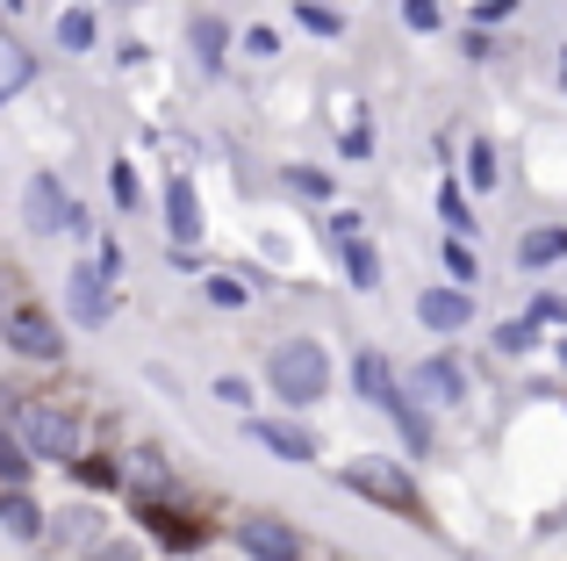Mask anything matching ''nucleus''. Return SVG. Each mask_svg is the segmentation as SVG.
I'll return each instance as SVG.
<instances>
[{
  "mask_svg": "<svg viewBox=\"0 0 567 561\" xmlns=\"http://www.w3.org/2000/svg\"><path fill=\"white\" fill-rule=\"evenodd\" d=\"M8 432H14V447L29 453L37 468H72L86 453V432H80V418H72L65 404H51V396H14V410H8Z\"/></svg>",
  "mask_w": 567,
  "mask_h": 561,
  "instance_id": "obj_1",
  "label": "nucleus"
},
{
  "mask_svg": "<svg viewBox=\"0 0 567 561\" xmlns=\"http://www.w3.org/2000/svg\"><path fill=\"white\" fill-rule=\"evenodd\" d=\"M331 381H338V367L323 338H280L266 353V396H280L288 410H317L331 396Z\"/></svg>",
  "mask_w": 567,
  "mask_h": 561,
  "instance_id": "obj_2",
  "label": "nucleus"
},
{
  "mask_svg": "<svg viewBox=\"0 0 567 561\" xmlns=\"http://www.w3.org/2000/svg\"><path fill=\"white\" fill-rule=\"evenodd\" d=\"M0 346H8L14 360H29V367H65L72 338H65V324H58L43 303H22V295H14L8 317H0Z\"/></svg>",
  "mask_w": 567,
  "mask_h": 561,
  "instance_id": "obj_3",
  "label": "nucleus"
},
{
  "mask_svg": "<svg viewBox=\"0 0 567 561\" xmlns=\"http://www.w3.org/2000/svg\"><path fill=\"white\" fill-rule=\"evenodd\" d=\"M338 482H346L352 497H367V504H381V511H395V519L424 526V497H416V482L402 476L395 461H352V468H338Z\"/></svg>",
  "mask_w": 567,
  "mask_h": 561,
  "instance_id": "obj_4",
  "label": "nucleus"
},
{
  "mask_svg": "<svg viewBox=\"0 0 567 561\" xmlns=\"http://www.w3.org/2000/svg\"><path fill=\"white\" fill-rule=\"evenodd\" d=\"M115 468H123V497H130V504H173V497H181V468H173V453L158 447V439L123 447Z\"/></svg>",
  "mask_w": 567,
  "mask_h": 561,
  "instance_id": "obj_5",
  "label": "nucleus"
},
{
  "mask_svg": "<svg viewBox=\"0 0 567 561\" xmlns=\"http://www.w3.org/2000/svg\"><path fill=\"white\" fill-rule=\"evenodd\" d=\"M115 295H123V288H115V280L101 274L94 259H72V267H65V317H72V324L101 332V324L115 317Z\"/></svg>",
  "mask_w": 567,
  "mask_h": 561,
  "instance_id": "obj_6",
  "label": "nucleus"
},
{
  "mask_svg": "<svg viewBox=\"0 0 567 561\" xmlns=\"http://www.w3.org/2000/svg\"><path fill=\"white\" fill-rule=\"evenodd\" d=\"M237 554L245 561H309V540L274 511H245L237 519Z\"/></svg>",
  "mask_w": 567,
  "mask_h": 561,
  "instance_id": "obj_7",
  "label": "nucleus"
},
{
  "mask_svg": "<svg viewBox=\"0 0 567 561\" xmlns=\"http://www.w3.org/2000/svg\"><path fill=\"white\" fill-rule=\"evenodd\" d=\"M402 389H410L424 410H460L467 404V367H460L453 353H431V360H416L410 375H402Z\"/></svg>",
  "mask_w": 567,
  "mask_h": 561,
  "instance_id": "obj_8",
  "label": "nucleus"
},
{
  "mask_svg": "<svg viewBox=\"0 0 567 561\" xmlns=\"http://www.w3.org/2000/svg\"><path fill=\"white\" fill-rule=\"evenodd\" d=\"M65 216H72V187L58 173H29L22 187V231L29 238H65Z\"/></svg>",
  "mask_w": 567,
  "mask_h": 561,
  "instance_id": "obj_9",
  "label": "nucleus"
},
{
  "mask_svg": "<svg viewBox=\"0 0 567 561\" xmlns=\"http://www.w3.org/2000/svg\"><path fill=\"white\" fill-rule=\"evenodd\" d=\"M416 324H424L431 338H460L474 324V288H453V280H431L424 295H416Z\"/></svg>",
  "mask_w": 567,
  "mask_h": 561,
  "instance_id": "obj_10",
  "label": "nucleus"
},
{
  "mask_svg": "<svg viewBox=\"0 0 567 561\" xmlns=\"http://www.w3.org/2000/svg\"><path fill=\"white\" fill-rule=\"evenodd\" d=\"M158 210H166V245H202V238H208L202 187H194L187 173H173V181H166V195H158Z\"/></svg>",
  "mask_w": 567,
  "mask_h": 561,
  "instance_id": "obj_11",
  "label": "nucleus"
},
{
  "mask_svg": "<svg viewBox=\"0 0 567 561\" xmlns=\"http://www.w3.org/2000/svg\"><path fill=\"white\" fill-rule=\"evenodd\" d=\"M245 432L259 439V447L274 453V461H295V468H302V461H317V453H323V447H317V432H309V425H295V418H251Z\"/></svg>",
  "mask_w": 567,
  "mask_h": 561,
  "instance_id": "obj_12",
  "label": "nucleus"
},
{
  "mask_svg": "<svg viewBox=\"0 0 567 561\" xmlns=\"http://www.w3.org/2000/svg\"><path fill=\"white\" fill-rule=\"evenodd\" d=\"M352 396H360V404H374V410H388L402 396V375H395V360H388V353H352Z\"/></svg>",
  "mask_w": 567,
  "mask_h": 561,
  "instance_id": "obj_13",
  "label": "nucleus"
},
{
  "mask_svg": "<svg viewBox=\"0 0 567 561\" xmlns=\"http://www.w3.org/2000/svg\"><path fill=\"white\" fill-rule=\"evenodd\" d=\"M43 540H51V548H65V561L80 554V548L94 554V548H101V511H94V504H65V511H51Z\"/></svg>",
  "mask_w": 567,
  "mask_h": 561,
  "instance_id": "obj_14",
  "label": "nucleus"
},
{
  "mask_svg": "<svg viewBox=\"0 0 567 561\" xmlns=\"http://www.w3.org/2000/svg\"><path fill=\"white\" fill-rule=\"evenodd\" d=\"M137 526H144V533H158L173 554H194V548L208 540V526H202V519H181L173 504H137Z\"/></svg>",
  "mask_w": 567,
  "mask_h": 561,
  "instance_id": "obj_15",
  "label": "nucleus"
},
{
  "mask_svg": "<svg viewBox=\"0 0 567 561\" xmlns=\"http://www.w3.org/2000/svg\"><path fill=\"white\" fill-rule=\"evenodd\" d=\"M187 43H194V65H202V72H223V65H230V22H223V14H194V22H187Z\"/></svg>",
  "mask_w": 567,
  "mask_h": 561,
  "instance_id": "obj_16",
  "label": "nucleus"
},
{
  "mask_svg": "<svg viewBox=\"0 0 567 561\" xmlns=\"http://www.w3.org/2000/svg\"><path fill=\"white\" fill-rule=\"evenodd\" d=\"M43 526H51V511L29 490H0V533L8 540H43Z\"/></svg>",
  "mask_w": 567,
  "mask_h": 561,
  "instance_id": "obj_17",
  "label": "nucleus"
},
{
  "mask_svg": "<svg viewBox=\"0 0 567 561\" xmlns=\"http://www.w3.org/2000/svg\"><path fill=\"white\" fill-rule=\"evenodd\" d=\"M560 259H567V224H539V231L517 238V267L525 274H546V267H560Z\"/></svg>",
  "mask_w": 567,
  "mask_h": 561,
  "instance_id": "obj_18",
  "label": "nucleus"
},
{
  "mask_svg": "<svg viewBox=\"0 0 567 561\" xmlns=\"http://www.w3.org/2000/svg\"><path fill=\"white\" fill-rule=\"evenodd\" d=\"M51 37H58V51H65V58H86V51L101 43V22H94V8H58Z\"/></svg>",
  "mask_w": 567,
  "mask_h": 561,
  "instance_id": "obj_19",
  "label": "nucleus"
},
{
  "mask_svg": "<svg viewBox=\"0 0 567 561\" xmlns=\"http://www.w3.org/2000/svg\"><path fill=\"white\" fill-rule=\"evenodd\" d=\"M388 418H395V432H402V447H410V453H431V410L416 404L410 389H402L395 404H388Z\"/></svg>",
  "mask_w": 567,
  "mask_h": 561,
  "instance_id": "obj_20",
  "label": "nucleus"
},
{
  "mask_svg": "<svg viewBox=\"0 0 567 561\" xmlns=\"http://www.w3.org/2000/svg\"><path fill=\"white\" fill-rule=\"evenodd\" d=\"M338 259H346V280H352L360 295H374V288H381V245H374V238L338 245Z\"/></svg>",
  "mask_w": 567,
  "mask_h": 561,
  "instance_id": "obj_21",
  "label": "nucleus"
},
{
  "mask_svg": "<svg viewBox=\"0 0 567 561\" xmlns=\"http://www.w3.org/2000/svg\"><path fill=\"white\" fill-rule=\"evenodd\" d=\"M72 482L94 497H123V468H115V453H80L72 461Z\"/></svg>",
  "mask_w": 567,
  "mask_h": 561,
  "instance_id": "obj_22",
  "label": "nucleus"
},
{
  "mask_svg": "<svg viewBox=\"0 0 567 561\" xmlns=\"http://www.w3.org/2000/svg\"><path fill=\"white\" fill-rule=\"evenodd\" d=\"M439 216H445V238H474V202L460 181H439Z\"/></svg>",
  "mask_w": 567,
  "mask_h": 561,
  "instance_id": "obj_23",
  "label": "nucleus"
},
{
  "mask_svg": "<svg viewBox=\"0 0 567 561\" xmlns=\"http://www.w3.org/2000/svg\"><path fill=\"white\" fill-rule=\"evenodd\" d=\"M539 346H546V332L532 317H503L496 324V353L503 360H525V353H539Z\"/></svg>",
  "mask_w": 567,
  "mask_h": 561,
  "instance_id": "obj_24",
  "label": "nucleus"
},
{
  "mask_svg": "<svg viewBox=\"0 0 567 561\" xmlns=\"http://www.w3.org/2000/svg\"><path fill=\"white\" fill-rule=\"evenodd\" d=\"M439 259H445V280H453V288H474V280H482V259H474L467 238H445Z\"/></svg>",
  "mask_w": 567,
  "mask_h": 561,
  "instance_id": "obj_25",
  "label": "nucleus"
},
{
  "mask_svg": "<svg viewBox=\"0 0 567 561\" xmlns=\"http://www.w3.org/2000/svg\"><path fill=\"white\" fill-rule=\"evenodd\" d=\"M29 476H37V461H29V453L14 447V432L0 425V490H29Z\"/></svg>",
  "mask_w": 567,
  "mask_h": 561,
  "instance_id": "obj_26",
  "label": "nucleus"
},
{
  "mask_svg": "<svg viewBox=\"0 0 567 561\" xmlns=\"http://www.w3.org/2000/svg\"><path fill=\"white\" fill-rule=\"evenodd\" d=\"M496 181H503V166H496V144H488V137H474V144H467V187H474V195H488Z\"/></svg>",
  "mask_w": 567,
  "mask_h": 561,
  "instance_id": "obj_27",
  "label": "nucleus"
},
{
  "mask_svg": "<svg viewBox=\"0 0 567 561\" xmlns=\"http://www.w3.org/2000/svg\"><path fill=\"white\" fill-rule=\"evenodd\" d=\"M295 22H302L309 37H346V14L323 8V0H295Z\"/></svg>",
  "mask_w": 567,
  "mask_h": 561,
  "instance_id": "obj_28",
  "label": "nucleus"
},
{
  "mask_svg": "<svg viewBox=\"0 0 567 561\" xmlns=\"http://www.w3.org/2000/svg\"><path fill=\"white\" fill-rule=\"evenodd\" d=\"M237 51H245L251 65H274V58H280V29L274 22H251L245 37H237Z\"/></svg>",
  "mask_w": 567,
  "mask_h": 561,
  "instance_id": "obj_29",
  "label": "nucleus"
},
{
  "mask_svg": "<svg viewBox=\"0 0 567 561\" xmlns=\"http://www.w3.org/2000/svg\"><path fill=\"white\" fill-rule=\"evenodd\" d=\"M202 295H208L216 309H245V303H251V280H237V274H208V280H202Z\"/></svg>",
  "mask_w": 567,
  "mask_h": 561,
  "instance_id": "obj_30",
  "label": "nucleus"
},
{
  "mask_svg": "<svg viewBox=\"0 0 567 561\" xmlns=\"http://www.w3.org/2000/svg\"><path fill=\"white\" fill-rule=\"evenodd\" d=\"M402 29H410V37H439L445 8H439V0H402Z\"/></svg>",
  "mask_w": 567,
  "mask_h": 561,
  "instance_id": "obj_31",
  "label": "nucleus"
},
{
  "mask_svg": "<svg viewBox=\"0 0 567 561\" xmlns=\"http://www.w3.org/2000/svg\"><path fill=\"white\" fill-rule=\"evenodd\" d=\"M288 187L309 195V202H331V173H323V166H288Z\"/></svg>",
  "mask_w": 567,
  "mask_h": 561,
  "instance_id": "obj_32",
  "label": "nucleus"
},
{
  "mask_svg": "<svg viewBox=\"0 0 567 561\" xmlns=\"http://www.w3.org/2000/svg\"><path fill=\"white\" fill-rule=\"evenodd\" d=\"M323 238H331V245L367 238V216H360V210H331V216H323Z\"/></svg>",
  "mask_w": 567,
  "mask_h": 561,
  "instance_id": "obj_33",
  "label": "nucleus"
},
{
  "mask_svg": "<svg viewBox=\"0 0 567 561\" xmlns=\"http://www.w3.org/2000/svg\"><path fill=\"white\" fill-rule=\"evenodd\" d=\"M109 195L123 202V210H137V195H144V187H137V166H130V159H115V166H109Z\"/></svg>",
  "mask_w": 567,
  "mask_h": 561,
  "instance_id": "obj_34",
  "label": "nucleus"
},
{
  "mask_svg": "<svg viewBox=\"0 0 567 561\" xmlns=\"http://www.w3.org/2000/svg\"><path fill=\"white\" fill-rule=\"evenodd\" d=\"M208 396H216L223 410H251V381L245 375H216V389H208Z\"/></svg>",
  "mask_w": 567,
  "mask_h": 561,
  "instance_id": "obj_35",
  "label": "nucleus"
},
{
  "mask_svg": "<svg viewBox=\"0 0 567 561\" xmlns=\"http://www.w3.org/2000/svg\"><path fill=\"white\" fill-rule=\"evenodd\" d=\"M94 267L109 274L115 288H123V274H130V253H123V245H115V238H101V245H94Z\"/></svg>",
  "mask_w": 567,
  "mask_h": 561,
  "instance_id": "obj_36",
  "label": "nucleus"
},
{
  "mask_svg": "<svg viewBox=\"0 0 567 561\" xmlns=\"http://www.w3.org/2000/svg\"><path fill=\"white\" fill-rule=\"evenodd\" d=\"M525 317L539 324V332H546V324H567V295H532V309H525Z\"/></svg>",
  "mask_w": 567,
  "mask_h": 561,
  "instance_id": "obj_37",
  "label": "nucleus"
},
{
  "mask_svg": "<svg viewBox=\"0 0 567 561\" xmlns=\"http://www.w3.org/2000/svg\"><path fill=\"white\" fill-rule=\"evenodd\" d=\"M460 51H467L474 65H488V58H496V37H488V29H467V37H460Z\"/></svg>",
  "mask_w": 567,
  "mask_h": 561,
  "instance_id": "obj_38",
  "label": "nucleus"
},
{
  "mask_svg": "<svg viewBox=\"0 0 567 561\" xmlns=\"http://www.w3.org/2000/svg\"><path fill=\"white\" fill-rule=\"evenodd\" d=\"M517 14V0H482V8H474V29H488V22H511Z\"/></svg>",
  "mask_w": 567,
  "mask_h": 561,
  "instance_id": "obj_39",
  "label": "nucleus"
},
{
  "mask_svg": "<svg viewBox=\"0 0 567 561\" xmlns=\"http://www.w3.org/2000/svg\"><path fill=\"white\" fill-rule=\"evenodd\" d=\"M367 152H374V130L352 123V130H346V159H367Z\"/></svg>",
  "mask_w": 567,
  "mask_h": 561,
  "instance_id": "obj_40",
  "label": "nucleus"
},
{
  "mask_svg": "<svg viewBox=\"0 0 567 561\" xmlns=\"http://www.w3.org/2000/svg\"><path fill=\"white\" fill-rule=\"evenodd\" d=\"M8 280H14V274H0V317H8V303H14V288H8Z\"/></svg>",
  "mask_w": 567,
  "mask_h": 561,
  "instance_id": "obj_41",
  "label": "nucleus"
},
{
  "mask_svg": "<svg viewBox=\"0 0 567 561\" xmlns=\"http://www.w3.org/2000/svg\"><path fill=\"white\" fill-rule=\"evenodd\" d=\"M29 8V0H0V14H22Z\"/></svg>",
  "mask_w": 567,
  "mask_h": 561,
  "instance_id": "obj_42",
  "label": "nucleus"
},
{
  "mask_svg": "<svg viewBox=\"0 0 567 561\" xmlns=\"http://www.w3.org/2000/svg\"><path fill=\"white\" fill-rule=\"evenodd\" d=\"M72 561H109V554H101V548H94V554H72Z\"/></svg>",
  "mask_w": 567,
  "mask_h": 561,
  "instance_id": "obj_43",
  "label": "nucleus"
},
{
  "mask_svg": "<svg viewBox=\"0 0 567 561\" xmlns=\"http://www.w3.org/2000/svg\"><path fill=\"white\" fill-rule=\"evenodd\" d=\"M554 353H560V360H567V338H560V346H554Z\"/></svg>",
  "mask_w": 567,
  "mask_h": 561,
  "instance_id": "obj_44",
  "label": "nucleus"
},
{
  "mask_svg": "<svg viewBox=\"0 0 567 561\" xmlns=\"http://www.w3.org/2000/svg\"><path fill=\"white\" fill-rule=\"evenodd\" d=\"M560 80H567V58H560Z\"/></svg>",
  "mask_w": 567,
  "mask_h": 561,
  "instance_id": "obj_45",
  "label": "nucleus"
}]
</instances>
